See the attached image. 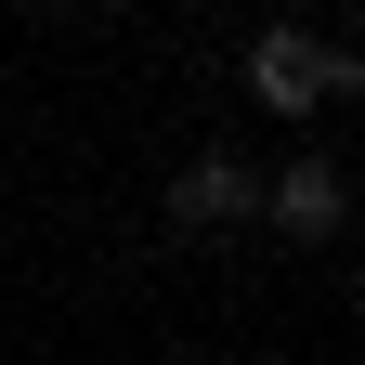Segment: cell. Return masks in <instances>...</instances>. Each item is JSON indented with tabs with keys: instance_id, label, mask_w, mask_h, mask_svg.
Returning <instances> with one entry per match:
<instances>
[{
	"instance_id": "obj_1",
	"label": "cell",
	"mask_w": 365,
	"mask_h": 365,
	"mask_svg": "<svg viewBox=\"0 0 365 365\" xmlns=\"http://www.w3.org/2000/svg\"><path fill=\"white\" fill-rule=\"evenodd\" d=\"M170 222H182V235H222V222H261V170H248L235 144L182 157V170H170Z\"/></svg>"
},
{
	"instance_id": "obj_4",
	"label": "cell",
	"mask_w": 365,
	"mask_h": 365,
	"mask_svg": "<svg viewBox=\"0 0 365 365\" xmlns=\"http://www.w3.org/2000/svg\"><path fill=\"white\" fill-rule=\"evenodd\" d=\"M327 105H365V53H327Z\"/></svg>"
},
{
	"instance_id": "obj_2",
	"label": "cell",
	"mask_w": 365,
	"mask_h": 365,
	"mask_svg": "<svg viewBox=\"0 0 365 365\" xmlns=\"http://www.w3.org/2000/svg\"><path fill=\"white\" fill-rule=\"evenodd\" d=\"M248 91L274 118H313V105H327V39H313V26H261L248 39Z\"/></svg>"
},
{
	"instance_id": "obj_3",
	"label": "cell",
	"mask_w": 365,
	"mask_h": 365,
	"mask_svg": "<svg viewBox=\"0 0 365 365\" xmlns=\"http://www.w3.org/2000/svg\"><path fill=\"white\" fill-rule=\"evenodd\" d=\"M261 222H274V235H339V222H352V182L327 157H287V170L261 182Z\"/></svg>"
}]
</instances>
